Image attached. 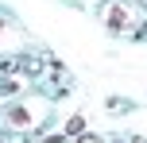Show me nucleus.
<instances>
[{
  "label": "nucleus",
  "mask_w": 147,
  "mask_h": 143,
  "mask_svg": "<svg viewBox=\"0 0 147 143\" xmlns=\"http://www.w3.org/2000/svg\"><path fill=\"white\" fill-rule=\"evenodd\" d=\"M105 23H109V27H116V31H124L128 23H132V8H128V4H112V8H105Z\"/></svg>",
  "instance_id": "1"
},
{
  "label": "nucleus",
  "mask_w": 147,
  "mask_h": 143,
  "mask_svg": "<svg viewBox=\"0 0 147 143\" xmlns=\"http://www.w3.org/2000/svg\"><path fill=\"white\" fill-rule=\"evenodd\" d=\"M81 128H85V120H81V116H74V120L66 124V132H70V136H78V132H81Z\"/></svg>",
  "instance_id": "2"
},
{
  "label": "nucleus",
  "mask_w": 147,
  "mask_h": 143,
  "mask_svg": "<svg viewBox=\"0 0 147 143\" xmlns=\"http://www.w3.org/2000/svg\"><path fill=\"white\" fill-rule=\"evenodd\" d=\"M78 143H101V139H93V136H81V139H78Z\"/></svg>",
  "instance_id": "3"
},
{
  "label": "nucleus",
  "mask_w": 147,
  "mask_h": 143,
  "mask_svg": "<svg viewBox=\"0 0 147 143\" xmlns=\"http://www.w3.org/2000/svg\"><path fill=\"white\" fill-rule=\"evenodd\" d=\"M0 27H4V23H0Z\"/></svg>",
  "instance_id": "4"
}]
</instances>
